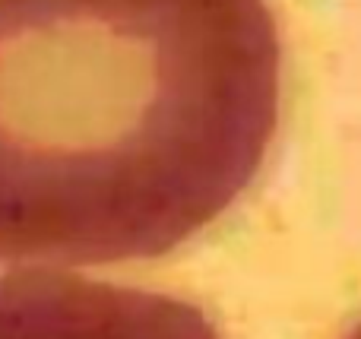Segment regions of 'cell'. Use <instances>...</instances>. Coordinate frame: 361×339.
Returning a JSON list of instances; mask_svg holds the SVG:
<instances>
[{
	"label": "cell",
	"mask_w": 361,
	"mask_h": 339,
	"mask_svg": "<svg viewBox=\"0 0 361 339\" xmlns=\"http://www.w3.org/2000/svg\"><path fill=\"white\" fill-rule=\"evenodd\" d=\"M269 0H0V264L175 251L279 124Z\"/></svg>",
	"instance_id": "1"
},
{
	"label": "cell",
	"mask_w": 361,
	"mask_h": 339,
	"mask_svg": "<svg viewBox=\"0 0 361 339\" xmlns=\"http://www.w3.org/2000/svg\"><path fill=\"white\" fill-rule=\"evenodd\" d=\"M0 339H222L193 302L63 273L0 276Z\"/></svg>",
	"instance_id": "2"
},
{
	"label": "cell",
	"mask_w": 361,
	"mask_h": 339,
	"mask_svg": "<svg viewBox=\"0 0 361 339\" xmlns=\"http://www.w3.org/2000/svg\"><path fill=\"white\" fill-rule=\"evenodd\" d=\"M345 339H361V323H358V327H355V330H352V333H349V336H345Z\"/></svg>",
	"instance_id": "3"
}]
</instances>
